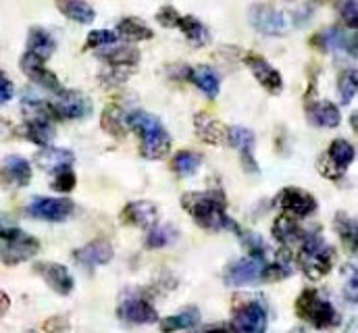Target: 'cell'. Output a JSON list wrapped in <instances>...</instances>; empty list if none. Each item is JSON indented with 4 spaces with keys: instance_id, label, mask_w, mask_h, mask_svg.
Segmentation results:
<instances>
[{
    "instance_id": "6da1fadb",
    "label": "cell",
    "mask_w": 358,
    "mask_h": 333,
    "mask_svg": "<svg viewBox=\"0 0 358 333\" xmlns=\"http://www.w3.org/2000/svg\"><path fill=\"white\" fill-rule=\"evenodd\" d=\"M181 204L187 215L204 229H238V225L227 217V200L221 192H185L181 196Z\"/></svg>"
},
{
    "instance_id": "7a4b0ae2",
    "label": "cell",
    "mask_w": 358,
    "mask_h": 333,
    "mask_svg": "<svg viewBox=\"0 0 358 333\" xmlns=\"http://www.w3.org/2000/svg\"><path fill=\"white\" fill-rule=\"evenodd\" d=\"M125 125L131 127L140 136V140H142L140 153H142L144 159L159 161V159L169 155L171 136L167 134V129H165V125L161 123L159 117H155V115H150L146 111H131L125 117Z\"/></svg>"
},
{
    "instance_id": "3957f363",
    "label": "cell",
    "mask_w": 358,
    "mask_h": 333,
    "mask_svg": "<svg viewBox=\"0 0 358 333\" xmlns=\"http://www.w3.org/2000/svg\"><path fill=\"white\" fill-rule=\"evenodd\" d=\"M298 264L308 279H323L334 267V252L315 234H306L298 248Z\"/></svg>"
},
{
    "instance_id": "277c9868",
    "label": "cell",
    "mask_w": 358,
    "mask_h": 333,
    "mask_svg": "<svg viewBox=\"0 0 358 333\" xmlns=\"http://www.w3.org/2000/svg\"><path fill=\"white\" fill-rule=\"evenodd\" d=\"M294 309H296V315L302 321L313 323L317 330H329V327H336L340 323V315L334 309V304L329 300H323L319 296V292L310 290V288L302 290V294L298 296Z\"/></svg>"
},
{
    "instance_id": "5b68a950",
    "label": "cell",
    "mask_w": 358,
    "mask_h": 333,
    "mask_svg": "<svg viewBox=\"0 0 358 333\" xmlns=\"http://www.w3.org/2000/svg\"><path fill=\"white\" fill-rule=\"evenodd\" d=\"M40 250V242L34 236H27L19 227H6L0 232V260L8 267L29 260Z\"/></svg>"
},
{
    "instance_id": "8992f818",
    "label": "cell",
    "mask_w": 358,
    "mask_h": 333,
    "mask_svg": "<svg viewBox=\"0 0 358 333\" xmlns=\"http://www.w3.org/2000/svg\"><path fill=\"white\" fill-rule=\"evenodd\" d=\"M268 317L265 302L261 298H244L234 309V332L236 333H267Z\"/></svg>"
},
{
    "instance_id": "52a82bcc",
    "label": "cell",
    "mask_w": 358,
    "mask_h": 333,
    "mask_svg": "<svg viewBox=\"0 0 358 333\" xmlns=\"http://www.w3.org/2000/svg\"><path fill=\"white\" fill-rule=\"evenodd\" d=\"M248 19L252 27L265 36H285L289 31V17L268 2L252 4Z\"/></svg>"
},
{
    "instance_id": "ba28073f",
    "label": "cell",
    "mask_w": 358,
    "mask_h": 333,
    "mask_svg": "<svg viewBox=\"0 0 358 333\" xmlns=\"http://www.w3.org/2000/svg\"><path fill=\"white\" fill-rule=\"evenodd\" d=\"M117 315L121 321L131 323V325H146V323H157L159 315L155 306L140 294V292H129L121 298L117 306Z\"/></svg>"
},
{
    "instance_id": "9c48e42d",
    "label": "cell",
    "mask_w": 358,
    "mask_h": 333,
    "mask_svg": "<svg viewBox=\"0 0 358 333\" xmlns=\"http://www.w3.org/2000/svg\"><path fill=\"white\" fill-rule=\"evenodd\" d=\"M277 204L285 215H289L294 219H304L317 211L315 196L302 187H283L277 196Z\"/></svg>"
},
{
    "instance_id": "30bf717a",
    "label": "cell",
    "mask_w": 358,
    "mask_h": 333,
    "mask_svg": "<svg viewBox=\"0 0 358 333\" xmlns=\"http://www.w3.org/2000/svg\"><path fill=\"white\" fill-rule=\"evenodd\" d=\"M317 48L325 52H340L357 57V36L342 27H327L310 40Z\"/></svg>"
},
{
    "instance_id": "8fae6325",
    "label": "cell",
    "mask_w": 358,
    "mask_h": 333,
    "mask_svg": "<svg viewBox=\"0 0 358 333\" xmlns=\"http://www.w3.org/2000/svg\"><path fill=\"white\" fill-rule=\"evenodd\" d=\"M73 211H76V204L69 198H34L31 204L27 206V213L34 219L52 221V223H61L69 219Z\"/></svg>"
},
{
    "instance_id": "7c38bea8",
    "label": "cell",
    "mask_w": 358,
    "mask_h": 333,
    "mask_svg": "<svg viewBox=\"0 0 358 333\" xmlns=\"http://www.w3.org/2000/svg\"><path fill=\"white\" fill-rule=\"evenodd\" d=\"M52 108V115L61 117V119H86L90 113H92V102L84 92H76V90H69V92H61L59 98L55 100V104H50Z\"/></svg>"
},
{
    "instance_id": "4fadbf2b",
    "label": "cell",
    "mask_w": 358,
    "mask_h": 333,
    "mask_svg": "<svg viewBox=\"0 0 358 333\" xmlns=\"http://www.w3.org/2000/svg\"><path fill=\"white\" fill-rule=\"evenodd\" d=\"M265 264L267 262L263 258H255V256L240 258V260L227 264L225 283L227 285H252V283L261 281Z\"/></svg>"
},
{
    "instance_id": "5bb4252c",
    "label": "cell",
    "mask_w": 358,
    "mask_h": 333,
    "mask_svg": "<svg viewBox=\"0 0 358 333\" xmlns=\"http://www.w3.org/2000/svg\"><path fill=\"white\" fill-rule=\"evenodd\" d=\"M34 271H36V273L46 281V285H48L50 290H55L57 294L67 296V294L73 292L76 281H73V275L69 273L67 267H63V264H59V262H38V264L34 267Z\"/></svg>"
},
{
    "instance_id": "9a60e30c",
    "label": "cell",
    "mask_w": 358,
    "mask_h": 333,
    "mask_svg": "<svg viewBox=\"0 0 358 333\" xmlns=\"http://www.w3.org/2000/svg\"><path fill=\"white\" fill-rule=\"evenodd\" d=\"M244 63L248 65V69L252 71L255 80L261 83L268 94H279L281 87H283V80H281V73L268 63L267 59L259 57V55H246Z\"/></svg>"
},
{
    "instance_id": "2e32d148",
    "label": "cell",
    "mask_w": 358,
    "mask_h": 333,
    "mask_svg": "<svg viewBox=\"0 0 358 333\" xmlns=\"http://www.w3.org/2000/svg\"><path fill=\"white\" fill-rule=\"evenodd\" d=\"M227 142H231V146L240 153L242 166L248 173H259V165L255 159V134L246 127H231L227 134Z\"/></svg>"
},
{
    "instance_id": "e0dca14e",
    "label": "cell",
    "mask_w": 358,
    "mask_h": 333,
    "mask_svg": "<svg viewBox=\"0 0 358 333\" xmlns=\"http://www.w3.org/2000/svg\"><path fill=\"white\" fill-rule=\"evenodd\" d=\"M21 69H23V73H25L31 82L42 85L44 90L61 92V83L57 80V76H55L52 71L46 69V65H44V61H42L40 57H36V55H31V52L23 55V57H21Z\"/></svg>"
},
{
    "instance_id": "ac0fdd59",
    "label": "cell",
    "mask_w": 358,
    "mask_h": 333,
    "mask_svg": "<svg viewBox=\"0 0 358 333\" xmlns=\"http://www.w3.org/2000/svg\"><path fill=\"white\" fill-rule=\"evenodd\" d=\"M194 129L202 142L215 144V146H223L227 142V134H229V129L219 119H215L206 113H198L194 117Z\"/></svg>"
},
{
    "instance_id": "d6986e66",
    "label": "cell",
    "mask_w": 358,
    "mask_h": 333,
    "mask_svg": "<svg viewBox=\"0 0 358 333\" xmlns=\"http://www.w3.org/2000/svg\"><path fill=\"white\" fill-rule=\"evenodd\" d=\"M159 219V211L152 202L148 200H136L129 202L123 211H121V221L125 225H134V227H152Z\"/></svg>"
},
{
    "instance_id": "ffe728a7",
    "label": "cell",
    "mask_w": 358,
    "mask_h": 333,
    "mask_svg": "<svg viewBox=\"0 0 358 333\" xmlns=\"http://www.w3.org/2000/svg\"><path fill=\"white\" fill-rule=\"evenodd\" d=\"M0 181L8 187H23L31 181V166L23 157H6L0 165Z\"/></svg>"
},
{
    "instance_id": "44dd1931",
    "label": "cell",
    "mask_w": 358,
    "mask_h": 333,
    "mask_svg": "<svg viewBox=\"0 0 358 333\" xmlns=\"http://www.w3.org/2000/svg\"><path fill=\"white\" fill-rule=\"evenodd\" d=\"M113 246L106 242V240H94V242H90L86 244L84 248L76 250L73 252V258L80 262V264H84V267H98V264H106V262H110L113 260Z\"/></svg>"
},
{
    "instance_id": "7402d4cb",
    "label": "cell",
    "mask_w": 358,
    "mask_h": 333,
    "mask_svg": "<svg viewBox=\"0 0 358 333\" xmlns=\"http://www.w3.org/2000/svg\"><path fill=\"white\" fill-rule=\"evenodd\" d=\"M273 236H275V240H279L287 248H300V244H302V240H304L306 234L298 227V223H296L294 217L281 215L273 223Z\"/></svg>"
},
{
    "instance_id": "603a6c76",
    "label": "cell",
    "mask_w": 358,
    "mask_h": 333,
    "mask_svg": "<svg viewBox=\"0 0 358 333\" xmlns=\"http://www.w3.org/2000/svg\"><path fill=\"white\" fill-rule=\"evenodd\" d=\"M98 57L113 67H134L140 61V50L129 44H108V48L100 50Z\"/></svg>"
},
{
    "instance_id": "cb8c5ba5",
    "label": "cell",
    "mask_w": 358,
    "mask_h": 333,
    "mask_svg": "<svg viewBox=\"0 0 358 333\" xmlns=\"http://www.w3.org/2000/svg\"><path fill=\"white\" fill-rule=\"evenodd\" d=\"M73 161H76L73 153L65 150V148H50V146H46L44 150H40L36 155V165L40 166V169H44V171H50V173H55V171L59 173L63 169H69V166L73 165Z\"/></svg>"
},
{
    "instance_id": "d4e9b609",
    "label": "cell",
    "mask_w": 358,
    "mask_h": 333,
    "mask_svg": "<svg viewBox=\"0 0 358 333\" xmlns=\"http://www.w3.org/2000/svg\"><path fill=\"white\" fill-rule=\"evenodd\" d=\"M308 117H310V121H313L315 125H319V127H329V129L338 127L340 121H342V115H340L338 106H336L334 102H329V100L315 102V104L310 106V111H308Z\"/></svg>"
},
{
    "instance_id": "484cf974",
    "label": "cell",
    "mask_w": 358,
    "mask_h": 333,
    "mask_svg": "<svg viewBox=\"0 0 358 333\" xmlns=\"http://www.w3.org/2000/svg\"><path fill=\"white\" fill-rule=\"evenodd\" d=\"M25 136H27L34 144L46 148V146H50L52 140H55V127L50 125L48 117H31V119L27 121V125H25Z\"/></svg>"
},
{
    "instance_id": "4316f807",
    "label": "cell",
    "mask_w": 358,
    "mask_h": 333,
    "mask_svg": "<svg viewBox=\"0 0 358 333\" xmlns=\"http://www.w3.org/2000/svg\"><path fill=\"white\" fill-rule=\"evenodd\" d=\"M200 319V313L198 309H183L181 313H176V315H169L161 321V332L163 333H178L183 332V330H192Z\"/></svg>"
},
{
    "instance_id": "83f0119b",
    "label": "cell",
    "mask_w": 358,
    "mask_h": 333,
    "mask_svg": "<svg viewBox=\"0 0 358 333\" xmlns=\"http://www.w3.org/2000/svg\"><path fill=\"white\" fill-rule=\"evenodd\" d=\"M57 2V8L71 21H78V23H92L94 17H96V10L90 6L88 2L84 0H55Z\"/></svg>"
},
{
    "instance_id": "f1b7e54d",
    "label": "cell",
    "mask_w": 358,
    "mask_h": 333,
    "mask_svg": "<svg viewBox=\"0 0 358 333\" xmlns=\"http://www.w3.org/2000/svg\"><path fill=\"white\" fill-rule=\"evenodd\" d=\"M185 38L194 44V46H204L210 42V31L206 29V25L202 21H198L196 17H179L178 25Z\"/></svg>"
},
{
    "instance_id": "f546056e",
    "label": "cell",
    "mask_w": 358,
    "mask_h": 333,
    "mask_svg": "<svg viewBox=\"0 0 358 333\" xmlns=\"http://www.w3.org/2000/svg\"><path fill=\"white\" fill-rule=\"evenodd\" d=\"M27 48H29L31 55H36V57H40L44 61V59H48L55 52V40L44 29L31 27L29 36H27Z\"/></svg>"
},
{
    "instance_id": "4dcf8cb0",
    "label": "cell",
    "mask_w": 358,
    "mask_h": 333,
    "mask_svg": "<svg viewBox=\"0 0 358 333\" xmlns=\"http://www.w3.org/2000/svg\"><path fill=\"white\" fill-rule=\"evenodd\" d=\"M119 34L127 40V42H142V40H150L152 38V29L138 17H127L119 23Z\"/></svg>"
},
{
    "instance_id": "1f68e13d",
    "label": "cell",
    "mask_w": 358,
    "mask_h": 333,
    "mask_svg": "<svg viewBox=\"0 0 358 333\" xmlns=\"http://www.w3.org/2000/svg\"><path fill=\"white\" fill-rule=\"evenodd\" d=\"M336 229L342 238V242L346 244V248L352 254H357L358 250V227L357 221L348 215V213H338L336 217Z\"/></svg>"
},
{
    "instance_id": "d6a6232c",
    "label": "cell",
    "mask_w": 358,
    "mask_h": 333,
    "mask_svg": "<svg viewBox=\"0 0 358 333\" xmlns=\"http://www.w3.org/2000/svg\"><path fill=\"white\" fill-rule=\"evenodd\" d=\"M102 127L106 134L115 136V138H123L127 134V127H125V121H123V111L121 106H106L104 113H102V119H100Z\"/></svg>"
},
{
    "instance_id": "836d02e7",
    "label": "cell",
    "mask_w": 358,
    "mask_h": 333,
    "mask_svg": "<svg viewBox=\"0 0 358 333\" xmlns=\"http://www.w3.org/2000/svg\"><path fill=\"white\" fill-rule=\"evenodd\" d=\"M189 78H192V82L196 83L208 98H215L219 94L221 83H219L217 73L210 67H196L194 71H189Z\"/></svg>"
},
{
    "instance_id": "e575fe53",
    "label": "cell",
    "mask_w": 358,
    "mask_h": 333,
    "mask_svg": "<svg viewBox=\"0 0 358 333\" xmlns=\"http://www.w3.org/2000/svg\"><path fill=\"white\" fill-rule=\"evenodd\" d=\"M327 157H329V161H331L334 165L344 171L346 166L355 161V146H352L348 140L338 138V140H334V142H331Z\"/></svg>"
},
{
    "instance_id": "d590c367",
    "label": "cell",
    "mask_w": 358,
    "mask_h": 333,
    "mask_svg": "<svg viewBox=\"0 0 358 333\" xmlns=\"http://www.w3.org/2000/svg\"><path fill=\"white\" fill-rule=\"evenodd\" d=\"M200 165H202V157L196 155V153H189V150H181V153H178L173 157V161H171V169L178 175H181V177L194 175L200 169Z\"/></svg>"
},
{
    "instance_id": "8d00e7d4",
    "label": "cell",
    "mask_w": 358,
    "mask_h": 333,
    "mask_svg": "<svg viewBox=\"0 0 358 333\" xmlns=\"http://www.w3.org/2000/svg\"><path fill=\"white\" fill-rule=\"evenodd\" d=\"M178 229L173 225H163V227H155L150 234H148V240H146V246L148 248H163V246H169L178 240Z\"/></svg>"
},
{
    "instance_id": "74e56055",
    "label": "cell",
    "mask_w": 358,
    "mask_h": 333,
    "mask_svg": "<svg viewBox=\"0 0 358 333\" xmlns=\"http://www.w3.org/2000/svg\"><path fill=\"white\" fill-rule=\"evenodd\" d=\"M358 90V73L357 69H350V71H344L340 76V82H338V92H340V100L344 104H350L355 100Z\"/></svg>"
},
{
    "instance_id": "f35d334b",
    "label": "cell",
    "mask_w": 358,
    "mask_h": 333,
    "mask_svg": "<svg viewBox=\"0 0 358 333\" xmlns=\"http://www.w3.org/2000/svg\"><path fill=\"white\" fill-rule=\"evenodd\" d=\"M236 234L240 236V240L244 242V246L246 250L250 252V256H255V258H267V244L263 242V238H259L257 234H252V232H242L240 227L236 229Z\"/></svg>"
},
{
    "instance_id": "ab89813d",
    "label": "cell",
    "mask_w": 358,
    "mask_h": 333,
    "mask_svg": "<svg viewBox=\"0 0 358 333\" xmlns=\"http://www.w3.org/2000/svg\"><path fill=\"white\" fill-rule=\"evenodd\" d=\"M340 17L344 19V23L355 31L358 27V2L357 0H338L336 2Z\"/></svg>"
},
{
    "instance_id": "60d3db41",
    "label": "cell",
    "mask_w": 358,
    "mask_h": 333,
    "mask_svg": "<svg viewBox=\"0 0 358 333\" xmlns=\"http://www.w3.org/2000/svg\"><path fill=\"white\" fill-rule=\"evenodd\" d=\"M117 42V34L110 31V29H94L88 34V40H86V48H100V46H108V44H115Z\"/></svg>"
},
{
    "instance_id": "b9f144b4",
    "label": "cell",
    "mask_w": 358,
    "mask_h": 333,
    "mask_svg": "<svg viewBox=\"0 0 358 333\" xmlns=\"http://www.w3.org/2000/svg\"><path fill=\"white\" fill-rule=\"evenodd\" d=\"M76 183H78L76 173H73L71 169H63V171L57 173V177H55V181H52V190L67 194V192H71V190L76 187Z\"/></svg>"
},
{
    "instance_id": "7bdbcfd3",
    "label": "cell",
    "mask_w": 358,
    "mask_h": 333,
    "mask_svg": "<svg viewBox=\"0 0 358 333\" xmlns=\"http://www.w3.org/2000/svg\"><path fill=\"white\" fill-rule=\"evenodd\" d=\"M42 330H44V333H69V330H71V323H69V319H67V317L55 315V317H50V319H46V321H44Z\"/></svg>"
},
{
    "instance_id": "ee69618b",
    "label": "cell",
    "mask_w": 358,
    "mask_h": 333,
    "mask_svg": "<svg viewBox=\"0 0 358 333\" xmlns=\"http://www.w3.org/2000/svg\"><path fill=\"white\" fill-rule=\"evenodd\" d=\"M319 171H321V175H325L327 179H340V177H342V173H344L342 169H338V166L329 161V157H327V155L319 159Z\"/></svg>"
},
{
    "instance_id": "f6af8a7d",
    "label": "cell",
    "mask_w": 358,
    "mask_h": 333,
    "mask_svg": "<svg viewBox=\"0 0 358 333\" xmlns=\"http://www.w3.org/2000/svg\"><path fill=\"white\" fill-rule=\"evenodd\" d=\"M178 10L176 8H171V6H165V8H161V13L157 15V21L159 23H163L165 27H176L178 25Z\"/></svg>"
},
{
    "instance_id": "bcb514c9",
    "label": "cell",
    "mask_w": 358,
    "mask_h": 333,
    "mask_svg": "<svg viewBox=\"0 0 358 333\" xmlns=\"http://www.w3.org/2000/svg\"><path fill=\"white\" fill-rule=\"evenodd\" d=\"M13 92H15V87H13L10 80L4 73H0V104H6L13 98Z\"/></svg>"
},
{
    "instance_id": "7dc6e473",
    "label": "cell",
    "mask_w": 358,
    "mask_h": 333,
    "mask_svg": "<svg viewBox=\"0 0 358 333\" xmlns=\"http://www.w3.org/2000/svg\"><path fill=\"white\" fill-rule=\"evenodd\" d=\"M346 298H348L350 302H357V300H358L357 271H352V277H350V281L346 283Z\"/></svg>"
},
{
    "instance_id": "c3c4849f",
    "label": "cell",
    "mask_w": 358,
    "mask_h": 333,
    "mask_svg": "<svg viewBox=\"0 0 358 333\" xmlns=\"http://www.w3.org/2000/svg\"><path fill=\"white\" fill-rule=\"evenodd\" d=\"M196 333H236L234 327H227V325H213V327H204Z\"/></svg>"
},
{
    "instance_id": "681fc988",
    "label": "cell",
    "mask_w": 358,
    "mask_h": 333,
    "mask_svg": "<svg viewBox=\"0 0 358 333\" xmlns=\"http://www.w3.org/2000/svg\"><path fill=\"white\" fill-rule=\"evenodd\" d=\"M8 309H10V298L0 290V317H2Z\"/></svg>"
},
{
    "instance_id": "f907efd6",
    "label": "cell",
    "mask_w": 358,
    "mask_h": 333,
    "mask_svg": "<svg viewBox=\"0 0 358 333\" xmlns=\"http://www.w3.org/2000/svg\"><path fill=\"white\" fill-rule=\"evenodd\" d=\"M13 225H15V221H13L8 215H2V213H0V232L6 229V227H13Z\"/></svg>"
},
{
    "instance_id": "816d5d0a",
    "label": "cell",
    "mask_w": 358,
    "mask_h": 333,
    "mask_svg": "<svg viewBox=\"0 0 358 333\" xmlns=\"http://www.w3.org/2000/svg\"><path fill=\"white\" fill-rule=\"evenodd\" d=\"M289 333H306V332H304L302 327H298V330H292V332H289Z\"/></svg>"
},
{
    "instance_id": "f5cc1de1",
    "label": "cell",
    "mask_w": 358,
    "mask_h": 333,
    "mask_svg": "<svg viewBox=\"0 0 358 333\" xmlns=\"http://www.w3.org/2000/svg\"><path fill=\"white\" fill-rule=\"evenodd\" d=\"M25 333H36V332H31V330H29V332H25Z\"/></svg>"
}]
</instances>
